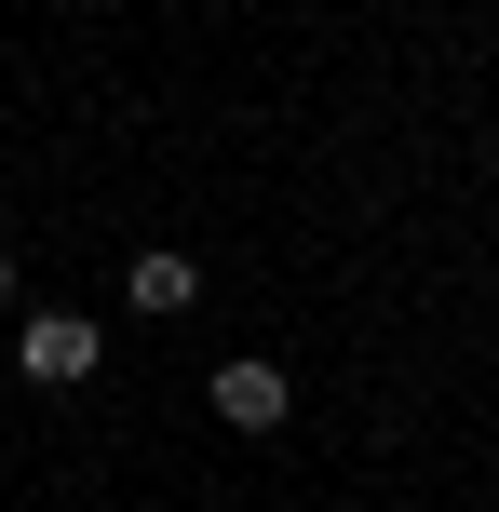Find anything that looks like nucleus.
<instances>
[{
	"mask_svg": "<svg viewBox=\"0 0 499 512\" xmlns=\"http://www.w3.org/2000/svg\"><path fill=\"white\" fill-rule=\"evenodd\" d=\"M14 364H27V378H41V391H81V378H95V364H108V337L81 324V310H41V324L14 337Z\"/></svg>",
	"mask_w": 499,
	"mask_h": 512,
	"instance_id": "f257e3e1",
	"label": "nucleus"
},
{
	"mask_svg": "<svg viewBox=\"0 0 499 512\" xmlns=\"http://www.w3.org/2000/svg\"><path fill=\"white\" fill-rule=\"evenodd\" d=\"M216 418L230 432H284V364H216Z\"/></svg>",
	"mask_w": 499,
	"mask_h": 512,
	"instance_id": "f03ea898",
	"label": "nucleus"
},
{
	"mask_svg": "<svg viewBox=\"0 0 499 512\" xmlns=\"http://www.w3.org/2000/svg\"><path fill=\"white\" fill-rule=\"evenodd\" d=\"M122 297L176 324V310H203V270H189V256H135V283H122Z\"/></svg>",
	"mask_w": 499,
	"mask_h": 512,
	"instance_id": "7ed1b4c3",
	"label": "nucleus"
},
{
	"mask_svg": "<svg viewBox=\"0 0 499 512\" xmlns=\"http://www.w3.org/2000/svg\"><path fill=\"white\" fill-rule=\"evenodd\" d=\"M0 297H14V243H0Z\"/></svg>",
	"mask_w": 499,
	"mask_h": 512,
	"instance_id": "20e7f679",
	"label": "nucleus"
}]
</instances>
